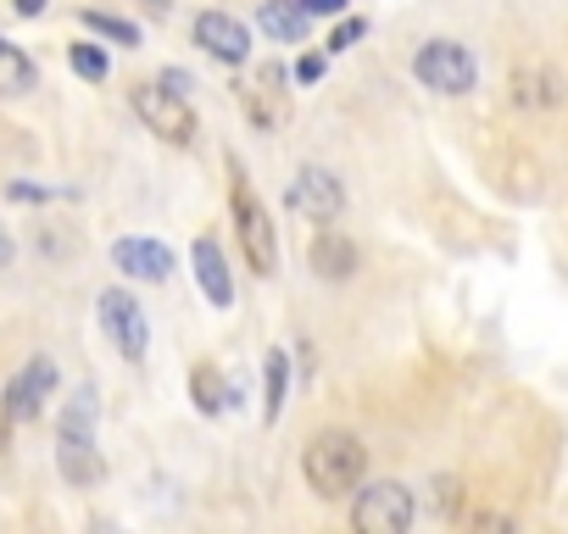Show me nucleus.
<instances>
[{
    "label": "nucleus",
    "mask_w": 568,
    "mask_h": 534,
    "mask_svg": "<svg viewBox=\"0 0 568 534\" xmlns=\"http://www.w3.org/2000/svg\"><path fill=\"white\" fill-rule=\"evenodd\" d=\"M302 473L307 484L324 495V501H341L352 490H363V473H368V445L346 429H329L318 434L307 451H302Z\"/></svg>",
    "instance_id": "obj_1"
},
{
    "label": "nucleus",
    "mask_w": 568,
    "mask_h": 534,
    "mask_svg": "<svg viewBox=\"0 0 568 534\" xmlns=\"http://www.w3.org/2000/svg\"><path fill=\"white\" fill-rule=\"evenodd\" d=\"M229 212H234V234L245 245V261L256 279H273L278 274V234H273V217L267 206L251 195V184L234 173V189H229Z\"/></svg>",
    "instance_id": "obj_2"
},
{
    "label": "nucleus",
    "mask_w": 568,
    "mask_h": 534,
    "mask_svg": "<svg viewBox=\"0 0 568 534\" xmlns=\"http://www.w3.org/2000/svg\"><path fill=\"white\" fill-rule=\"evenodd\" d=\"M413 79L424 90H435V95H468L474 79H479V68H474L468 45H457V40H424L418 57H413Z\"/></svg>",
    "instance_id": "obj_3"
},
{
    "label": "nucleus",
    "mask_w": 568,
    "mask_h": 534,
    "mask_svg": "<svg viewBox=\"0 0 568 534\" xmlns=\"http://www.w3.org/2000/svg\"><path fill=\"white\" fill-rule=\"evenodd\" d=\"M129 106H134V117H140L156 140H168V145H190V140H195V112H190V101H184L179 90H168L162 79H156V84H134Z\"/></svg>",
    "instance_id": "obj_4"
},
{
    "label": "nucleus",
    "mask_w": 568,
    "mask_h": 534,
    "mask_svg": "<svg viewBox=\"0 0 568 534\" xmlns=\"http://www.w3.org/2000/svg\"><path fill=\"white\" fill-rule=\"evenodd\" d=\"M413 517H418L413 490H407V484H396V479L363 484V490H357V501H352V523H357L363 534H407V528H413Z\"/></svg>",
    "instance_id": "obj_5"
},
{
    "label": "nucleus",
    "mask_w": 568,
    "mask_h": 534,
    "mask_svg": "<svg viewBox=\"0 0 568 534\" xmlns=\"http://www.w3.org/2000/svg\"><path fill=\"white\" fill-rule=\"evenodd\" d=\"M95 312H101V329H106V340L118 346V357H123V362H145V346H151L145 307H140L129 290H101Z\"/></svg>",
    "instance_id": "obj_6"
},
{
    "label": "nucleus",
    "mask_w": 568,
    "mask_h": 534,
    "mask_svg": "<svg viewBox=\"0 0 568 534\" xmlns=\"http://www.w3.org/2000/svg\"><path fill=\"white\" fill-rule=\"evenodd\" d=\"M51 390H57V362H51V357H34V362L7 384V396H0V412H7V423H34L40 407L51 401Z\"/></svg>",
    "instance_id": "obj_7"
},
{
    "label": "nucleus",
    "mask_w": 568,
    "mask_h": 534,
    "mask_svg": "<svg viewBox=\"0 0 568 534\" xmlns=\"http://www.w3.org/2000/svg\"><path fill=\"white\" fill-rule=\"evenodd\" d=\"M291 206H296L302 217H313V223H341L346 189H341V178H335L329 167H302L296 184H291Z\"/></svg>",
    "instance_id": "obj_8"
},
{
    "label": "nucleus",
    "mask_w": 568,
    "mask_h": 534,
    "mask_svg": "<svg viewBox=\"0 0 568 534\" xmlns=\"http://www.w3.org/2000/svg\"><path fill=\"white\" fill-rule=\"evenodd\" d=\"M195 45H201L206 57L229 62V68H240V62L251 57V34H245V23L229 18V12H201V18H195Z\"/></svg>",
    "instance_id": "obj_9"
},
{
    "label": "nucleus",
    "mask_w": 568,
    "mask_h": 534,
    "mask_svg": "<svg viewBox=\"0 0 568 534\" xmlns=\"http://www.w3.org/2000/svg\"><path fill=\"white\" fill-rule=\"evenodd\" d=\"M190 261H195V285H201V296H206L217 312H229V307H234V274H229L223 245H217L212 234H201L195 250H190Z\"/></svg>",
    "instance_id": "obj_10"
},
{
    "label": "nucleus",
    "mask_w": 568,
    "mask_h": 534,
    "mask_svg": "<svg viewBox=\"0 0 568 534\" xmlns=\"http://www.w3.org/2000/svg\"><path fill=\"white\" fill-rule=\"evenodd\" d=\"M112 261L123 267L129 279H140V285H162V279L173 274V250H168L162 239H140V234L118 239V245H112Z\"/></svg>",
    "instance_id": "obj_11"
},
{
    "label": "nucleus",
    "mask_w": 568,
    "mask_h": 534,
    "mask_svg": "<svg viewBox=\"0 0 568 534\" xmlns=\"http://www.w3.org/2000/svg\"><path fill=\"white\" fill-rule=\"evenodd\" d=\"M313 274H318V279H329V285L352 279V274H357V245H352L346 234L324 228V234L313 239Z\"/></svg>",
    "instance_id": "obj_12"
},
{
    "label": "nucleus",
    "mask_w": 568,
    "mask_h": 534,
    "mask_svg": "<svg viewBox=\"0 0 568 534\" xmlns=\"http://www.w3.org/2000/svg\"><path fill=\"white\" fill-rule=\"evenodd\" d=\"M256 23H262V34H267V40L296 45V40H307V23H313V12L302 7V0H262Z\"/></svg>",
    "instance_id": "obj_13"
},
{
    "label": "nucleus",
    "mask_w": 568,
    "mask_h": 534,
    "mask_svg": "<svg viewBox=\"0 0 568 534\" xmlns=\"http://www.w3.org/2000/svg\"><path fill=\"white\" fill-rule=\"evenodd\" d=\"M57 462H62V479H68V484H95V479L106 473L95 440H57Z\"/></svg>",
    "instance_id": "obj_14"
},
{
    "label": "nucleus",
    "mask_w": 568,
    "mask_h": 534,
    "mask_svg": "<svg viewBox=\"0 0 568 534\" xmlns=\"http://www.w3.org/2000/svg\"><path fill=\"white\" fill-rule=\"evenodd\" d=\"M513 101L518 106H562V79L551 68H524L513 79Z\"/></svg>",
    "instance_id": "obj_15"
},
{
    "label": "nucleus",
    "mask_w": 568,
    "mask_h": 534,
    "mask_svg": "<svg viewBox=\"0 0 568 534\" xmlns=\"http://www.w3.org/2000/svg\"><path fill=\"white\" fill-rule=\"evenodd\" d=\"M57 440H95V390L79 384L73 401L62 407V434Z\"/></svg>",
    "instance_id": "obj_16"
},
{
    "label": "nucleus",
    "mask_w": 568,
    "mask_h": 534,
    "mask_svg": "<svg viewBox=\"0 0 568 534\" xmlns=\"http://www.w3.org/2000/svg\"><path fill=\"white\" fill-rule=\"evenodd\" d=\"M34 62L18 51V45H7L0 40V95H23V90H34Z\"/></svg>",
    "instance_id": "obj_17"
},
{
    "label": "nucleus",
    "mask_w": 568,
    "mask_h": 534,
    "mask_svg": "<svg viewBox=\"0 0 568 534\" xmlns=\"http://www.w3.org/2000/svg\"><path fill=\"white\" fill-rule=\"evenodd\" d=\"M190 396H195V407L212 418V412H223V407H234V390L217 379V368H195V379H190Z\"/></svg>",
    "instance_id": "obj_18"
},
{
    "label": "nucleus",
    "mask_w": 568,
    "mask_h": 534,
    "mask_svg": "<svg viewBox=\"0 0 568 534\" xmlns=\"http://www.w3.org/2000/svg\"><path fill=\"white\" fill-rule=\"evenodd\" d=\"M284 384H291V357H284V351H267V407H262L267 423L284 412Z\"/></svg>",
    "instance_id": "obj_19"
},
{
    "label": "nucleus",
    "mask_w": 568,
    "mask_h": 534,
    "mask_svg": "<svg viewBox=\"0 0 568 534\" xmlns=\"http://www.w3.org/2000/svg\"><path fill=\"white\" fill-rule=\"evenodd\" d=\"M68 62H73V73H79V79H90V84H101V79L112 73L106 51H101V45H84V40H79V45L68 51Z\"/></svg>",
    "instance_id": "obj_20"
},
{
    "label": "nucleus",
    "mask_w": 568,
    "mask_h": 534,
    "mask_svg": "<svg viewBox=\"0 0 568 534\" xmlns=\"http://www.w3.org/2000/svg\"><path fill=\"white\" fill-rule=\"evenodd\" d=\"M84 29H95V34L118 40V45H140V29L123 23V18H106V12H84Z\"/></svg>",
    "instance_id": "obj_21"
},
{
    "label": "nucleus",
    "mask_w": 568,
    "mask_h": 534,
    "mask_svg": "<svg viewBox=\"0 0 568 534\" xmlns=\"http://www.w3.org/2000/svg\"><path fill=\"white\" fill-rule=\"evenodd\" d=\"M363 34H368V23H363V18H352V23H341V29H335V40H329V51H352V45H357Z\"/></svg>",
    "instance_id": "obj_22"
},
{
    "label": "nucleus",
    "mask_w": 568,
    "mask_h": 534,
    "mask_svg": "<svg viewBox=\"0 0 568 534\" xmlns=\"http://www.w3.org/2000/svg\"><path fill=\"white\" fill-rule=\"evenodd\" d=\"M324 79V57H302L296 62V84H318Z\"/></svg>",
    "instance_id": "obj_23"
},
{
    "label": "nucleus",
    "mask_w": 568,
    "mask_h": 534,
    "mask_svg": "<svg viewBox=\"0 0 568 534\" xmlns=\"http://www.w3.org/2000/svg\"><path fill=\"white\" fill-rule=\"evenodd\" d=\"M302 7H307L313 18H335V12H346V0H302Z\"/></svg>",
    "instance_id": "obj_24"
},
{
    "label": "nucleus",
    "mask_w": 568,
    "mask_h": 534,
    "mask_svg": "<svg viewBox=\"0 0 568 534\" xmlns=\"http://www.w3.org/2000/svg\"><path fill=\"white\" fill-rule=\"evenodd\" d=\"M162 84H168V90H179V95H184V90H190V73H173V68H168V73H162Z\"/></svg>",
    "instance_id": "obj_25"
},
{
    "label": "nucleus",
    "mask_w": 568,
    "mask_h": 534,
    "mask_svg": "<svg viewBox=\"0 0 568 534\" xmlns=\"http://www.w3.org/2000/svg\"><path fill=\"white\" fill-rule=\"evenodd\" d=\"M12 7H18L23 18H40V12H45V0H12Z\"/></svg>",
    "instance_id": "obj_26"
},
{
    "label": "nucleus",
    "mask_w": 568,
    "mask_h": 534,
    "mask_svg": "<svg viewBox=\"0 0 568 534\" xmlns=\"http://www.w3.org/2000/svg\"><path fill=\"white\" fill-rule=\"evenodd\" d=\"M7 261H12V239H7V234H0V267H7Z\"/></svg>",
    "instance_id": "obj_27"
},
{
    "label": "nucleus",
    "mask_w": 568,
    "mask_h": 534,
    "mask_svg": "<svg viewBox=\"0 0 568 534\" xmlns=\"http://www.w3.org/2000/svg\"><path fill=\"white\" fill-rule=\"evenodd\" d=\"M145 7H156V12H168V7H173V0H145Z\"/></svg>",
    "instance_id": "obj_28"
}]
</instances>
